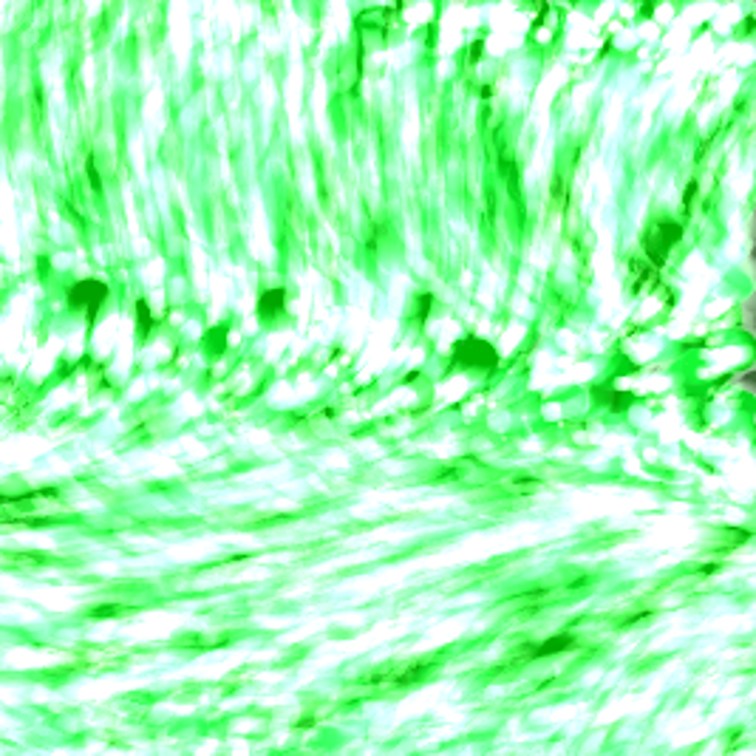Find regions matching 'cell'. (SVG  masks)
<instances>
[{"instance_id": "15", "label": "cell", "mask_w": 756, "mask_h": 756, "mask_svg": "<svg viewBox=\"0 0 756 756\" xmlns=\"http://www.w3.org/2000/svg\"><path fill=\"white\" fill-rule=\"evenodd\" d=\"M416 304H419V309H416V320H419V323H425V320H428V315H431V306H434V295H431V292H423V295H416Z\"/></svg>"}, {"instance_id": "4", "label": "cell", "mask_w": 756, "mask_h": 756, "mask_svg": "<svg viewBox=\"0 0 756 756\" xmlns=\"http://www.w3.org/2000/svg\"><path fill=\"white\" fill-rule=\"evenodd\" d=\"M575 635H569V632H561V635H553V638H547L544 643H538V646H533V649H527V657L530 660H541V657H556V654H561V652H569V649H575Z\"/></svg>"}, {"instance_id": "17", "label": "cell", "mask_w": 756, "mask_h": 756, "mask_svg": "<svg viewBox=\"0 0 756 756\" xmlns=\"http://www.w3.org/2000/svg\"><path fill=\"white\" fill-rule=\"evenodd\" d=\"M697 190H700V182H697V179H691V182L686 184V190H683V213H688V210H691Z\"/></svg>"}, {"instance_id": "12", "label": "cell", "mask_w": 756, "mask_h": 756, "mask_svg": "<svg viewBox=\"0 0 756 756\" xmlns=\"http://www.w3.org/2000/svg\"><path fill=\"white\" fill-rule=\"evenodd\" d=\"M428 668H431V663H419V666H408V668L402 671V675H397V677H394L391 683H394V686H414V683H416L419 677H423V675H425V671H428Z\"/></svg>"}, {"instance_id": "22", "label": "cell", "mask_w": 756, "mask_h": 756, "mask_svg": "<svg viewBox=\"0 0 756 756\" xmlns=\"http://www.w3.org/2000/svg\"><path fill=\"white\" fill-rule=\"evenodd\" d=\"M708 343L705 340H691V343H683V349H705Z\"/></svg>"}, {"instance_id": "8", "label": "cell", "mask_w": 756, "mask_h": 756, "mask_svg": "<svg viewBox=\"0 0 756 756\" xmlns=\"http://www.w3.org/2000/svg\"><path fill=\"white\" fill-rule=\"evenodd\" d=\"M498 173H501V179H504V184H507L510 196L519 201V198H521V187H519V164H516V159H513L510 153H501V156H498Z\"/></svg>"}, {"instance_id": "10", "label": "cell", "mask_w": 756, "mask_h": 756, "mask_svg": "<svg viewBox=\"0 0 756 756\" xmlns=\"http://www.w3.org/2000/svg\"><path fill=\"white\" fill-rule=\"evenodd\" d=\"M134 315H136V331H139V338H142V340L150 338V331H153V326H156V317H153V309H150V304H148L145 298L136 301Z\"/></svg>"}, {"instance_id": "21", "label": "cell", "mask_w": 756, "mask_h": 756, "mask_svg": "<svg viewBox=\"0 0 756 756\" xmlns=\"http://www.w3.org/2000/svg\"><path fill=\"white\" fill-rule=\"evenodd\" d=\"M479 97H482V100H490V97H493V86H482V88H479Z\"/></svg>"}, {"instance_id": "14", "label": "cell", "mask_w": 756, "mask_h": 756, "mask_svg": "<svg viewBox=\"0 0 756 756\" xmlns=\"http://www.w3.org/2000/svg\"><path fill=\"white\" fill-rule=\"evenodd\" d=\"M86 176H88V184L94 193H102V176H100V167H97V159L94 153L86 156Z\"/></svg>"}, {"instance_id": "20", "label": "cell", "mask_w": 756, "mask_h": 756, "mask_svg": "<svg viewBox=\"0 0 756 756\" xmlns=\"http://www.w3.org/2000/svg\"><path fill=\"white\" fill-rule=\"evenodd\" d=\"M459 476H465V473H462V471H442L439 473V479H459Z\"/></svg>"}, {"instance_id": "11", "label": "cell", "mask_w": 756, "mask_h": 756, "mask_svg": "<svg viewBox=\"0 0 756 756\" xmlns=\"http://www.w3.org/2000/svg\"><path fill=\"white\" fill-rule=\"evenodd\" d=\"M654 233H657V238H663L668 246H675V244H680V241H683L686 227H683L680 221H660V224L654 227Z\"/></svg>"}, {"instance_id": "3", "label": "cell", "mask_w": 756, "mask_h": 756, "mask_svg": "<svg viewBox=\"0 0 756 756\" xmlns=\"http://www.w3.org/2000/svg\"><path fill=\"white\" fill-rule=\"evenodd\" d=\"M592 400H595L598 405H606V408L615 411V414H623V411H629V408L638 402V394H632V391H620V388H615L612 380H609V383H601V386L592 388Z\"/></svg>"}, {"instance_id": "16", "label": "cell", "mask_w": 756, "mask_h": 756, "mask_svg": "<svg viewBox=\"0 0 756 756\" xmlns=\"http://www.w3.org/2000/svg\"><path fill=\"white\" fill-rule=\"evenodd\" d=\"M122 612V606L119 604H102V606H94L88 615L94 617V620H105V617H116Z\"/></svg>"}, {"instance_id": "19", "label": "cell", "mask_w": 756, "mask_h": 756, "mask_svg": "<svg viewBox=\"0 0 756 756\" xmlns=\"http://www.w3.org/2000/svg\"><path fill=\"white\" fill-rule=\"evenodd\" d=\"M419 377H423V371H419V368H416V371H408V374H405V380H402V383H405V386H411L414 380H419Z\"/></svg>"}, {"instance_id": "5", "label": "cell", "mask_w": 756, "mask_h": 756, "mask_svg": "<svg viewBox=\"0 0 756 756\" xmlns=\"http://www.w3.org/2000/svg\"><path fill=\"white\" fill-rule=\"evenodd\" d=\"M728 383L742 386V388H745V394H748V397H753V394H756V383H753V365H750V363H745L739 371L723 374V377H717V380H711V383H705V386H708V391H711V388H725Z\"/></svg>"}, {"instance_id": "24", "label": "cell", "mask_w": 756, "mask_h": 756, "mask_svg": "<svg viewBox=\"0 0 756 756\" xmlns=\"http://www.w3.org/2000/svg\"><path fill=\"white\" fill-rule=\"evenodd\" d=\"M745 31H748V34L753 31V17H748V20H745Z\"/></svg>"}, {"instance_id": "6", "label": "cell", "mask_w": 756, "mask_h": 756, "mask_svg": "<svg viewBox=\"0 0 756 756\" xmlns=\"http://www.w3.org/2000/svg\"><path fill=\"white\" fill-rule=\"evenodd\" d=\"M286 309V289L283 286H269L261 292V298H258V315L272 320L278 315H283Z\"/></svg>"}, {"instance_id": "2", "label": "cell", "mask_w": 756, "mask_h": 756, "mask_svg": "<svg viewBox=\"0 0 756 756\" xmlns=\"http://www.w3.org/2000/svg\"><path fill=\"white\" fill-rule=\"evenodd\" d=\"M108 295H111V289H108L105 281L82 278V281H77V283H71V286L65 289V304H68L71 309H82V312H86L88 326H94L100 309H102L105 301H108Z\"/></svg>"}, {"instance_id": "13", "label": "cell", "mask_w": 756, "mask_h": 756, "mask_svg": "<svg viewBox=\"0 0 756 756\" xmlns=\"http://www.w3.org/2000/svg\"><path fill=\"white\" fill-rule=\"evenodd\" d=\"M745 334H748V340H753V298L748 295L745 304H742V315H739V323H737Z\"/></svg>"}, {"instance_id": "1", "label": "cell", "mask_w": 756, "mask_h": 756, "mask_svg": "<svg viewBox=\"0 0 756 756\" xmlns=\"http://www.w3.org/2000/svg\"><path fill=\"white\" fill-rule=\"evenodd\" d=\"M450 363L453 365H462V368H476V371H496L501 365V357L496 352L493 343L476 338V334H465L462 340L453 343V352H450Z\"/></svg>"}, {"instance_id": "9", "label": "cell", "mask_w": 756, "mask_h": 756, "mask_svg": "<svg viewBox=\"0 0 756 756\" xmlns=\"http://www.w3.org/2000/svg\"><path fill=\"white\" fill-rule=\"evenodd\" d=\"M227 340H230V326H213L207 334H204V346H207V354L213 357H221L227 352Z\"/></svg>"}, {"instance_id": "23", "label": "cell", "mask_w": 756, "mask_h": 756, "mask_svg": "<svg viewBox=\"0 0 756 756\" xmlns=\"http://www.w3.org/2000/svg\"><path fill=\"white\" fill-rule=\"evenodd\" d=\"M717 569H720L717 564H705V567L700 569V575H711V572H717Z\"/></svg>"}, {"instance_id": "7", "label": "cell", "mask_w": 756, "mask_h": 756, "mask_svg": "<svg viewBox=\"0 0 756 756\" xmlns=\"http://www.w3.org/2000/svg\"><path fill=\"white\" fill-rule=\"evenodd\" d=\"M668 252H671V246H668L663 238H657V233H654V230H652V233H646V238H643V255L649 258V264H652V269H654V272L666 267V261H668Z\"/></svg>"}, {"instance_id": "18", "label": "cell", "mask_w": 756, "mask_h": 756, "mask_svg": "<svg viewBox=\"0 0 756 756\" xmlns=\"http://www.w3.org/2000/svg\"><path fill=\"white\" fill-rule=\"evenodd\" d=\"M482 54H485V40H473V43H471V57H468V60L476 65V63L482 60Z\"/></svg>"}]
</instances>
